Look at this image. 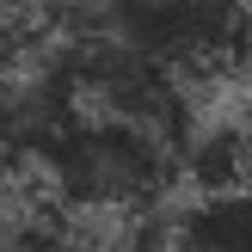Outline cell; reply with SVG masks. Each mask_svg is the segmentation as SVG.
<instances>
[{"mask_svg": "<svg viewBox=\"0 0 252 252\" xmlns=\"http://www.w3.org/2000/svg\"><path fill=\"white\" fill-rule=\"evenodd\" d=\"M19 6H31V0H0V19H6V12H19Z\"/></svg>", "mask_w": 252, "mask_h": 252, "instance_id": "10", "label": "cell"}, {"mask_svg": "<svg viewBox=\"0 0 252 252\" xmlns=\"http://www.w3.org/2000/svg\"><path fill=\"white\" fill-rule=\"evenodd\" d=\"M240 135H246V191H252V105H246V117H240Z\"/></svg>", "mask_w": 252, "mask_h": 252, "instance_id": "8", "label": "cell"}, {"mask_svg": "<svg viewBox=\"0 0 252 252\" xmlns=\"http://www.w3.org/2000/svg\"><path fill=\"white\" fill-rule=\"evenodd\" d=\"M166 252H252V191L185 197L166 216Z\"/></svg>", "mask_w": 252, "mask_h": 252, "instance_id": "5", "label": "cell"}, {"mask_svg": "<svg viewBox=\"0 0 252 252\" xmlns=\"http://www.w3.org/2000/svg\"><path fill=\"white\" fill-rule=\"evenodd\" d=\"M179 185L191 197H221V191H246V135L240 117L228 123H203L179 154Z\"/></svg>", "mask_w": 252, "mask_h": 252, "instance_id": "6", "label": "cell"}, {"mask_svg": "<svg viewBox=\"0 0 252 252\" xmlns=\"http://www.w3.org/2000/svg\"><path fill=\"white\" fill-rule=\"evenodd\" d=\"M62 31H98L185 86L228 80L252 62V0H80L62 6Z\"/></svg>", "mask_w": 252, "mask_h": 252, "instance_id": "2", "label": "cell"}, {"mask_svg": "<svg viewBox=\"0 0 252 252\" xmlns=\"http://www.w3.org/2000/svg\"><path fill=\"white\" fill-rule=\"evenodd\" d=\"M62 111H68V93L49 74V62L37 74H0V179L37 166V148Z\"/></svg>", "mask_w": 252, "mask_h": 252, "instance_id": "4", "label": "cell"}, {"mask_svg": "<svg viewBox=\"0 0 252 252\" xmlns=\"http://www.w3.org/2000/svg\"><path fill=\"white\" fill-rule=\"evenodd\" d=\"M49 74H56L62 93L74 98V111L135 123V129L172 142L179 154H185V142L197 135L191 98H185L179 74H166L160 62L135 56V49L111 43V37H98V31H62L56 56H49Z\"/></svg>", "mask_w": 252, "mask_h": 252, "instance_id": "3", "label": "cell"}, {"mask_svg": "<svg viewBox=\"0 0 252 252\" xmlns=\"http://www.w3.org/2000/svg\"><path fill=\"white\" fill-rule=\"evenodd\" d=\"M37 172L68 209H123V216H160V197L179 185V148L117 117L68 111L37 148Z\"/></svg>", "mask_w": 252, "mask_h": 252, "instance_id": "1", "label": "cell"}, {"mask_svg": "<svg viewBox=\"0 0 252 252\" xmlns=\"http://www.w3.org/2000/svg\"><path fill=\"white\" fill-rule=\"evenodd\" d=\"M0 252H93V240L68 228L62 216H19V228L6 234Z\"/></svg>", "mask_w": 252, "mask_h": 252, "instance_id": "7", "label": "cell"}, {"mask_svg": "<svg viewBox=\"0 0 252 252\" xmlns=\"http://www.w3.org/2000/svg\"><path fill=\"white\" fill-rule=\"evenodd\" d=\"M12 228H19V216H12V209L0 203V246H6V234H12Z\"/></svg>", "mask_w": 252, "mask_h": 252, "instance_id": "9", "label": "cell"}]
</instances>
